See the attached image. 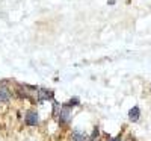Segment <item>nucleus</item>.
Returning <instances> with one entry per match:
<instances>
[{"mask_svg": "<svg viewBox=\"0 0 151 141\" xmlns=\"http://www.w3.org/2000/svg\"><path fill=\"white\" fill-rule=\"evenodd\" d=\"M57 120L61 124H63V126L69 124V121H71V108H67L65 105H62L61 111L57 114Z\"/></svg>", "mask_w": 151, "mask_h": 141, "instance_id": "nucleus-1", "label": "nucleus"}, {"mask_svg": "<svg viewBox=\"0 0 151 141\" xmlns=\"http://www.w3.org/2000/svg\"><path fill=\"white\" fill-rule=\"evenodd\" d=\"M9 100H11V90L5 82H0V105L9 103Z\"/></svg>", "mask_w": 151, "mask_h": 141, "instance_id": "nucleus-2", "label": "nucleus"}, {"mask_svg": "<svg viewBox=\"0 0 151 141\" xmlns=\"http://www.w3.org/2000/svg\"><path fill=\"white\" fill-rule=\"evenodd\" d=\"M36 97H38V102H44V100H53L55 99V94H53L51 90H45V88H38L36 90Z\"/></svg>", "mask_w": 151, "mask_h": 141, "instance_id": "nucleus-3", "label": "nucleus"}, {"mask_svg": "<svg viewBox=\"0 0 151 141\" xmlns=\"http://www.w3.org/2000/svg\"><path fill=\"white\" fill-rule=\"evenodd\" d=\"M24 123L27 124V126H36V124L39 123V117H38V114L35 111H29L24 117Z\"/></svg>", "mask_w": 151, "mask_h": 141, "instance_id": "nucleus-4", "label": "nucleus"}, {"mask_svg": "<svg viewBox=\"0 0 151 141\" xmlns=\"http://www.w3.org/2000/svg\"><path fill=\"white\" fill-rule=\"evenodd\" d=\"M71 141H89V138H88V135H86L85 132L76 129V131L71 132Z\"/></svg>", "mask_w": 151, "mask_h": 141, "instance_id": "nucleus-5", "label": "nucleus"}, {"mask_svg": "<svg viewBox=\"0 0 151 141\" xmlns=\"http://www.w3.org/2000/svg\"><path fill=\"white\" fill-rule=\"evenodd\" d=\"M139 117H141V109H139V106H133L130 111H128V118H130L132 121H138Z\"/></svg>", "mask_w": 151, "mask_h": 141, "instance_id": "nucleus-6", "label": "nucleus"}, {"mask_svg": "<svg viewBox=\"0 0 151 141\" xmlns=\"http://www.w3.org/2000/svg\"><path fill=\"white\" fill-rule=\"evenodd\" d=\"M67 108H76V106H79L80 105V100H79V97H73L69 102H67V103H63Z\"/></svg>", "mask_w": 151, "mask_h": 141, "instance_id": "nucleus-7", "label": "nucleus"}, {"mask_svg": "<svg viewBox=\"0 0 151 141\" xmlns=\"http://www.w3.org/2000/svg\"><path fill=\"white\" fill-rule=\"evenodd\" d=\"M109 141H122V137H121V135H118V137L112 138V140H109Z\"/></svg>", "mask_w": 151, "mask_h": 141, "instance_id": "nucleus-8", "label": "nucleus"}, {"mask_svg": "<svg viewBox=\"0 0 151 141\" xmlns=\"http://www.w3.org/2000/svg\"><path fill=\"white\" fill-rule=\"evenodd\" d=\"M107 3H109V5H115V0H109Z\"/></svg>", "mask_w": 151, "mask_h": 141, "instance_id": "nucleus-9", "label": "nucleus"}, {"mask_svg": "<svg viewBox=\"0 0 151 141\" xmlns=\"http://www.w3.org/2000/svg\"><path fill=\"white\" fill-rule=\"evenodd\" d=\"M94 141H98V140H94Z\"/></svg>", "mask_w": 151, "mask_h": 141, "instance_id": "nucleus-10", "label": "nucleus"}, {"mask_svg": "<svg viewBox=\"0 0 151 141\" xmlns=\"http://www.w3.org/2000/svg\"><path fill=\"white\" fill-rule=\"evenodd\" d=\"M128 141H130V140H128Z\"/></svg>", "mask_w": 151, "mask_h": 141, "instance_id": "nucleus-11", "label": "nucleus"}]
</instances>
